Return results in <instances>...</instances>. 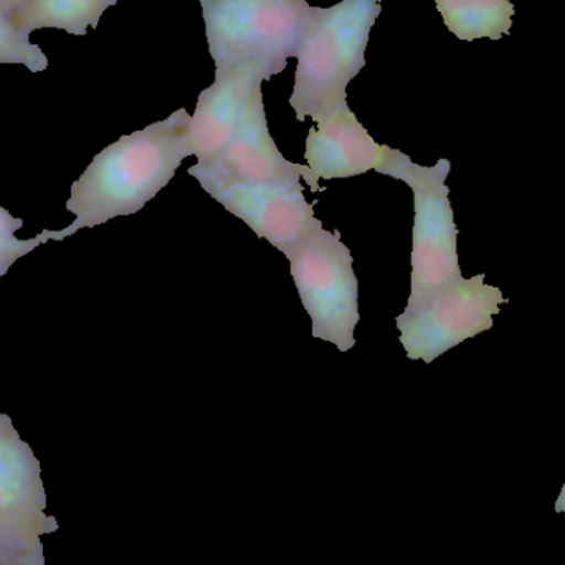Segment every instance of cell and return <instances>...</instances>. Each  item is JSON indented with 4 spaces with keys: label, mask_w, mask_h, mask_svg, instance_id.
Returning a JSON list of instances; mask_svg holds the SVG:
<instances>
[{
    "label": "cell",
    "mask_w": 565,
    "mask_h": 565,
    "mask_svg": "<svg viewBox=\"0 0 565 565\" xmlns=\"http://www.w3.org/2000/svg\"><path fill=\"white\" fill-rule=\"evenodd\" d=\"M451 162L440 159L431 168L415 164L398 149L387 148L379 174L405 182L414 192L411 296L405 318L424 311L448 286L463 280L458 262L455 224L447 178Z\"/></svg>",
    "instance_id": "obj_3"
},
{
    "label": "cell",
    "mask_w": 565,
    "mask_h": 565,
    "mask_svg": "<svg viewBox=\"0 0 565 565\" xmlns=\"http://www.w3.org/2000/svg\"><path fill=\"white\" fill-rule=\"evenodd\" d=\"M382 0H341L321 9L299 46L289 106L299 122H321L348 108V86L365 66Z\"/></svg>",
    "instance_id": "obj_2"
},
{
    "label": "cell",
    "mask_w": 565,
    "mask_h": 565,
    "mask_svg": "<svg viewBox=\"0 0 565 565\" xmlns=\"http://www.w3.org/2000/svg\"><path fill=\"white\" fill-rule=\"evenodd\" d=\"M503 291L484 281V274L448 286L417 316H397L407 358L431 364L467 339L493 328V316L507 305Z\"/></svg>",
    "instance_id": "obj_7"
},
{
    "label": "cell",
    "mask_w": 565,
    "mask_h": 565,
    "mask_svg": "<svg viewBox=\"0 0 565 565\" xmlns=\"http://www.w3.org/2000/svg\"><path fill=\"white\" fill-rule=\"evenodd\" d=\"M22 227V218L12 217L9 211L0 207V277L7 275L17 260L52 241V231H43L36 237L20 241L15 237V232Z\"/></svg>",
    "instance_id": "obj_15"
},
{
    "label": "cell",
    "mask_w": 565,
    "mask_h": 565,
    "mask_svg": "<svg viewBox=\"0 0 565 565\" xmlns=\"http://www.w3.org/2000/svg\"><path fill=\"white\" fill-rule=\"evenodd\" d=\"M557 514H565V483L563 490H561L559 498H557L556 507H554Z\"/></svg>",
    "instance_id": "obj_17"
},
{
    "label": "cell",
    "mask_w": 565,
    "mask_h": 565,
    "mask_svg": "<svg viewBox=\"0 0 565 565\" xmlns=\"http://www.w3.org/2000/svg\"><path fill=\"white\" fill-rule=\"evenodd\" d=\"M116 3L118 0H29L13 20L26 33L60 29L83 36L89 26L96 29L106 9Z\"/></svg>",
    "instance_id": "obj_13"
},
{
    "label": "cell",
    "mask_w": 565,
    "mask_h": 565,
    "mask_svg": "<svg viewBox=\"0 0 565 565\" xmlns=\"http://www.w3.org/2000/svg\"><path fill=\"white\" fill-rule=\"evenodd\" d=\"M285 257L302 308L311 318L312 338L331 342L341 352L351 351L361 319L359 281L341 234L321 228Z\"/></svg>",
    "instance_id": "obj_5"
},
{
    "label": "cell",
    "mask_w": 565,
    "mask_h": 565,
    "mask_svg": "<svg viewBox=\"0 0 565 565\" xmlns=\"http://www.w3.org/2000/svg\"><path fill=\"white\" fill-rule=\"evenodd\" d=\"M388 146L374 141L351 109L344 108L316 122L306 138L302 179L312 192L326 191L319 181L349 179L377 172Z\"/></svg>",
    "instance_id": "obj_11"
},
{
    "label": "cell",
    "mask_w": 565,
    "mask_h": 565,
    "mask_svg": "<svg viewBox=\"0 0 565 565\" xmlns=\"http://www.w3.org/2000/svg\"><path fill=\"white\" fill-rule=\"evenodd\" d=\"M40 461L0 412V565H45L42 537L58 523L46 514Z\"/></svg>",
    "instance_id": "obj_6"
},
{
    "label": "cell",
    "mask_w": 565,
    "mask_h": 565,
    "mask_svg": "<svg viewBox=\"0 0 565 565\" xmlns=\"http://www.w3.org/2000/svg\"><path fill=\"white\" fill-rule=\"evenodd\" d=\"M30 33L17 25L13 17L0 12V63L25 65L32 73L43 72L49 58L39 45L29 40Z\"/></svg>",
    "instance_id": "obj_14"
},
{
    "label": "cell",
    "mask_w": 565,
    "mask_h": 565,
    "mask_svg": "<svg viewBox=\"0 0 565 565\" xmlns=\"http://www.w3.org/2000/svg\"><path fill=\"white\" fill-rule=\"evenodd\" d=\"M202 189L282 255L322 228L301 184L205 182Z\"/></svg>",
    "instance_id": "obj_8"
},
{
    "label": "cell",
    "mask_w": 565,
    "mask_h": 565,
    "mask_svg": "<svg viewBox=\"0 0 565 565\" xmlns=\"http://www.w3.org/2000/svg\"><path fill=\"white\" fill-rule=\"evenodd\" d=\"M29 0H0V12L7 15L15 17Z\"/></svg>",
    "instance_id": "obj_16"
},
{
    "label": "cell",
    "mask_w": 565,
    "mask_h": 565,
    "mask_svg": "<svg viewBox=\"0 0 565 565\" xmlns=\"http://www.w3.org/2000/svg\"><path fill=\"white\" fill-rule=\"evenodd\" d=\"M215 68L260 65L278 75L296 58L319 7L308 0H201Z\"/></svg>",
    "instance_id": "obj_4"
},
{
    "label": "cell",
    "mask_w": 565,
    "mask_h": 565,
    "mask_svg": "<svg viewBox=\"0 0 565 565\" xmlns=\"http://www.w3.org/2000/svg\"><path fill=\"white\" fill-rule=\"evenodd\" d=\"M275 76L260 65L215 68V82L199 95L191 138L198 166L214 162L231 145L257 86Z\"/></svg>",
    "instance_id": "obj_10"
},
{
    "label": "cell",
    "mask_w": 565,
    "mask_h": 565,
    "mask_svg": "<svg viewBox=\"0 0 565 565\" xmlns=\"http://www.w3.org/2000/svg\"><path fill=\"white\" fill-rule=\"evenodd\" d=\"M302 172L305 166L282 158L271 138L262 86L252 93L241 126L224 152L211 164L189 168V174L201 185L205 182L299 184Z\"/></svg>",
    "instance_id": "obj_9"
},
{
    "label": "cell",
    "mask_w": 565,
    "mask_h": 565,
    "mask_svg": "<svg viewBox=\"0 0 565 565\" xmlns=\"http://www.w3.org/2000/svg\"><path fill=\"white\" fill-rule=\"evenodd\" d=\"M445 25L465 42L500 40L513 26L516 13L510 0H435Z\"/></svg>",
    "instance_id": "obj_12"
},
{
    "label": "cell",
    "mask_w": 565,
    "mask_h": 565,
    "mask_svg": "<svg viewBox=\"0 0 565 565\" xmlns=\"http://www.w3.org/2000/svg\"><path fill=\"white\" fill-rule=\"evenodd\" d=\"M191 125L192 116L181 108L96 154L73 182L65 205L75 222L63 231H52V241L62 242L83 228L138 214L172 181L184 159L194 156Z\"/></svg>",
    "instance_id": "obj_1"
}]
</instances>
